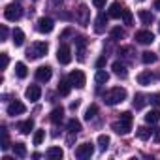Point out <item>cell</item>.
<instances>
[{"mask_svg":"<svg viewBox=\"0 0 160 160\" xmlns=\"http://www.w3.org/2000/svg\"><path fill=\"white\" fill-rule=\"evenodd\" d=\"M51 75H53L51 66H40V68L36 70V79H38L40 83H47L49 79H51Z\"/></svg>","mask_w":160,"mask_h":160,"instance_id":"obj_11","label":"cell"},{"mask_svg":"<svg viewBox=\"0 0 160 160\" xmlns=\"http://www.w3.org/2000/svg\"><path fill=\"white\" fill-rule=\"evenodd\" d=\"M8 64H10V57H8V53H2V70H6Z\"/></svg>","mask_w":160,"mask_h":160,"instance_id":"obj_42","label":"cell"},{"mask_svg":"<svg viewBox=\"0 0 160 160\" xmlns=\"http://www.w3.org/2000/svg\"><path fill=\"white\" fill-rule=\"evenodd\" d=\"M109 143H111V139H109V136H106V134H102V136H98V147H100L102 151H106V149L109 147Z\"/></svg>","mask_w":160,"mask_h":160,"instance_id":"obj_34","label":"cell"},{"mask_svg":"<svg viewBox=\"0 0 160 160\" xmlns=\"http://www.w3.org/2000/svg\"><path fill=\"white\" fill-rule=\"evenodd\" d=\"M8 115H12V117H15V115H23L25 111H27V108H25V104L23 102H19V100H13L12 104H8Z\"/></svg>","mask_w":160,"mask_h":160,"instance_id":"obj_12","label":"cell"},{"mask_svg":"<svg viewBox=\"0 0 160 160\" xmlns=\"http://www.w3.org/2000/svg\"><path fill=\"white\" fill-rule=\"evenodd\" d=\"M73 43H75V47H85L87 45V40L83 36H77V38H73Z\"/></svg>","mask_w":160,"mask_h":160,"instance_id":"obj_39","label":"cell"},{"mask_svg":"<svg viewBox=\"0 0 160 160\" xmlns=\"http://www.w3.org/2000/svg\"><path fill=\"white\" fill-rule=\"evenodd\" d=\"M75 19H77L79 25H83V27L89 25V21H91V10H89L87 4H81V6L75 10Z\"/></svg>","mask_w":160,"mask_h":160,"instance_id":"obj_6","label":"cell"},{"mask_svg":"<svg viewBox=\"0 0 160 160\" xmlns=\"http://www.w3.org/2000/svg\"><path fill=\"white\" fill-rule=\"evenodd\" d=\"M57 60H58L60 64H64V66L72 62V49H70V45L62 43V45L58 47V51H57Z\"/></svg>","mask_w":160,"mask_h":160,"instance_id":"obj_8","label":"cell"},{"mask_svg":"<svg viewBox=\"0 0 160 160\" xmlns=\"http://www.w3.org/2000/svg\"><path fill=\"white\" fill-rule=\"evenodd\" d=\"M4 17H6L8 21H19V19L23 17V8H21V4H15V2L8 4L6 10H4Z\"/></svg>","mask_w":160,"mask_h":160,"instance_id":"obj_4","label":"cell"},{"mask_svg":"<svg viewBox=\"0 0 160 160\" xmlns=\"http://www.w3.org/2000/svg\"><path fill=\"white\" fill-rule=\"evenodd\" d=\"M119 55H121L122 58H132L134 49H132V47H121V49H119Z\"/></svg>","mask_w":160,"mask_h":160,"instance_id":"obj_36","label":"cell"},{"mask_svg":"<svg viewBox=\"0 0 160 160\" xmlns=\"http://www.w3.org/2000/svg\"><path fill=\"white\" fill-rule=\"evenodd\" d=\"M134 38H136V42L141 43V45H149V43L154 42V34H152L151 30H139V32H136Z\"/></svg>","mask_w":160,"mask_h":160,"instance_id":"obj_10","label":"cell"},{"mask_svg":"<svg viewBox=\"0 0 160 160\" xmlns=\"http://www.w3.org/2000/svg\"><path fill=\"white\" fill-rule=\"evenodd\" d=\"M122 13H124V8L121 6V2H113L111 8H109V12H108V15L111 19H119V17H122Z\"/></svg>","mask_w":160,"mask_h":160,"instance_id":"obj_16","label":"cell"},{"mask_svg":"<svg viewBox=\"0 0 160 160\" xmlns=\"http://www.w3.org/2000/svg\"><path fill=\"white\" fill-rule=\"evenodd\" d=\"M154 141H156V143H160V128H158V130H154Z\"/></svg>","mask_w":160,"mask_h":160,"instance_id":"obj_47","label":"cell"},{"mask_svg":"<svg viewBox=\"0 0 160 160\" xmlns=\"http://www.w3.org/2000/svg\"><path fill=\"white\" fill-rule=\"evenodd\" d=\"M124 100H126V89H122V87H113L104 94V102L108 106H117Z\"/></svg>","mask_w":160,"mask_h":160,"instance_id":"obj_2","label":"cell"},{"mask_svg":"<svg viewBox=\"0 0 160 160\" xmlns=\"http://www.w3.org/2000/svg\"><path fill=\"white\" fill-rule=\"evenodd\" d=\"M68 79H70L72 87H75V89H83V87L87 85V77H85V73H83L81 70H73V72H70Z\"/></svg>","mask_w":160,"mask_h":160,"instance_id":"obj_5","label":"cell"},{"mask_svg":"<svg viewBox=\"0 0 160 160\" xmlns=\"http://www.w3.org/2000/svg\"><path fill=\"white\" fill-rule=\"evenodd\" d=\"M122 19H124V25H132V21H134V17H132V12H130V10H124V13H122Z\"/></svg>","mask_w":160,"mask_h":160,"instance_id":"obj_38","label":"cell"},{"mask_svg":"<svg viewBox=\"0 0 160 160\" xmlns=\"http://www.w3.org/2000/svg\"><path fill=\"white\" fill-rule=\"evenodd\" d=\"M160 121V111L158 109H151V111H147V115H145V122H149V124H156Z\"/></svg>","mask_w":160,"mask_h":160,"instance_id":"obj_23","label":"cell"},{"mask_svg":"<svg viewBox=\"0 0 160 160\" xmlns=\"http://www.w3.org/2000/svg\"><path fill=\"white\" fill-rule=\"evenodd\" d=\"M151 102H152L156 108H160V92H154V94L151 96Z\"/></svg>","mask_w":160,"mask_h":160,"instance_id":"obj_40","label":"cell"},{"mask_svg":"<svg viewBox=\"0 0 160 160\" xmlns=\"http://www.w3.org/2000/svg\"><path fill=\"white\" fill-rule=\"evenodd\" d=\"M124 36H126V32H124L121 27H113V28H111V40H113V42H117V40H122Z\"/></svg>","mask_w":160,"mask_h":160,"instance_id":"obj_32","label":"cell"},{"mask_svg":"<svg viewBox=\"0 0 160 160\" xmlns=\"http://www.w3.org/2000/svg\"><path fill=\"white\" fill-rule=\"evenodd\" d=\"M53 28H55V21L51 17H40L36 23V30L42 34H49V32H53Z\"/></svg>","mask_w":160,"mask_h":160,"instance_id":"obj_7","label":"cell"},{"mask_svg":"<svg viewBox=\"0 0 160 160\" xmlns=\"http://www.w3.org/2000/svg\"><path fill=\"white\" fill-rule=\"evenodd\" d=\"M79 104H81V102H79V100L72 102V104H70V109H77V108H79Z\"/></svg>","mask_w":160,"mask_h":160,"instance_id":"obj_46","label":"cell"},{"mask_svg":"<svg viewBox=\"0 0 160 160\" xmlns=\"http://www.w3.org/2000/svg\"><path fill=\"white\" fill-rule=\"evenodd\" d=\"M111 68H113V73H115V75H119V77H122V79L128 75L126 64H124V62H121V60H115V62L111 64Z\"/></svg>","mask_w":160,"mask_h":160,"instance_id":"obj_15","label":"cell"},{"mask_svg":"<svg viewBox=\"0 0 160 160\" xmlns=\"http://www.w3.org/2000/svg\"><path fill=\"white\" fill-rule=\"evenodd\" d=\"M154 10L160 12V0H154Z\"/></svg>","mask_w":160,"mask_h":160,"instance_id":"obj_49","label":"cell"},{"mask_svg":"<svg viewBox=\"0 0 160 160\" xmlns=\"http://www.w3.org/2000/svg\"><path fill=\"white\" fill-rule=\"evenodd\" d=\"M2 151H8L10 149V139H8V132H6V128H2Z\"/></svg>","mask_w":160,"mask_h":160,"instance_id":"obj_37","label":"cell"},{"mask_svg":"<svg viewBox=\"0 0 160 160\" xmlns=\"http://www.w3.org/2000/svg\"><path fill=\"white\" fill-rule=\"evenodd\" d=\"M138 17H139V21H141L143 25H151V23L154 21L152 13H151V12H147V10H139V12H138Z\"/></svg>","mask_w":160,"mask_h":160,"instance_id":"obj_22","label":"cell"},{"mask_svg":"<svg viewBox=\"0 0 160 160\" xmlns=\"http://www.w3.org/2000/svg\"><path fill=\"white\" fill-rule=\"evenodd\" d=\"M151 134H152V130H149L147 126H139V128L136 130V136H138L141 141H147V139L151 138Z\"/></svg>","mask_w":160,"mask_h":160,"instance_id":"obj_29","label":"cell"},{"mask_svg":"<svg viewBox=\"0 0 160 160\" xmlns=\"http://www.w3.org/2000/svg\"><path fill=\"white\" fill-rule=\"evenodd\" d=\"M47 51H49V45H47L45 42H34V43L27 49V58H30V60L42 58V57L47 55Z\"/></svg>","mask_w":160,"mask_h":160,"instance_id":"obj_3","label":"cell"},{"mask_svg":"<svg viewBox=\"0 0 160 160\" xmlns=\"http://www.w3.org/2000/svg\"><path fill=\"white\" fill-rule=\"evenodd\" d=\"M62 2H64V0H51V4H53V6H60Z\"/></svg>","mask_w":160,"mask_h":160,"instance_id":"obj_48","label":"cell"},{"mask_svg":"<svg viewBox=\"0 0 160 160\" xmlns=\"http://www.w3.org/2000/svg\"><path fill=\"white\" fill-rule=\"evenodd\" d=\"M96 113H98V106H96V104L89 106V109L85 111V121H92V119L96 117Z\"/></svg>","mask_w":160,"mask_h":160,"instance_id":"obj_33","label":"cell"},{"mask_svg":"<svg viewBox=\"0 0 160 160\" xmlns=\"http://www.w3.org/2000/svg\"><path fill=\"white\" fill-rule=\"evenodd\" d=\"M141 60H143V64H154L158 60V57L152 51H145V53H141Z\"/></svg>","mask_w":160,"mask_h":160,"instance_id":"obj_27","label":"cell"},{"mask_svg":"<svg viewBox=\"0 0 160 160\" xmlns=\"http://www.w3.org/2000/svg\"><path fill=\"white\" fill-rule=\"evenodd\" d=\"M139 2H143V0H139Z\"/></svg>","mask_w":160,"mask_h":160,"instance_id":"obj_51","label":"cell"},{"mask_svg":"<svg viewBox=\"0 0 160 160\" xmlns=\"http://www.w3.org/2000/svg\"><path fill=\"white\" fill-rule=\"evenodd\" d=\"M94 81H96L98 85H104V83H108V81H109V73H108L106 70L98 68V72H96V75H94Z\"/></svg>","mask_w":160,"mask_h":160,"instance_id":"obj_20","label":"cell"},{"mask_svg":"<svg viewBox=\"0 0 160 160\" xmlns=\"http://www.w3.org/2000/svg\"><path fill=\"white\" fill-rule=\"evenodd\" d=\"M132 121H134L132 113H130V111H122V113H121V119H119L117 122H113L111 128H113L117 134L126 136V134H130V130H132Z\"/></svg>","mask_w":160,"mask_h":160,"instance_id":"obj_1","label":"cell"},{"mask_svg":"<svg viewBox=\"0 0 160 160\" xmlns=\"http://www.w3.org/2000/svg\"><path fill=\"white\" fill-rule=\"evenodd\" d=\"M158 30H160V25H158Z\"/></svg>","mask_w":160,"mask_h":160,"instance_id":"obj_50","label":"cell"},{"mask_svg":"<svg viewBox=\"0 0 160 160\" xmlns=\"http://www.w3.org/2000/svg\"><path fill=\"white\" fill-rule=\"evenodd\" d=\"M106 62H108V58H106V55H104V57H100V58L96 60V68H104Z\"/></svg>","mask_w":160,"mask_h":160,"instance_id":"obj_43","label":"cell"},{"mask_svg":"<svg viewBox=\"0 0 160 160\" xmlns=\"http://www.w3.org/2000/svg\"><path fill=\"white\" fill-rule=\"evenodd\" d=\"M66 126H68V132H70V134H77V132H81V122H79L77 119H70Z\"/></svg>","mask_w":160,"mask_h":160,"instance_id":"obj_30","label":"cell"},{"mask_svg":"<svg viewBox=\"0 0 160 160\" xmlns=\"http://www.w3.org/2000/svg\"><path fill=\"white\" fill-rule=\"evenodd\" d=\"M32 130H34V121H32V119H28V121H25V122L19 124V132L25 134V136H28Z\"/></svg>","mask_w":160,"mask_h":160,"instance_id":"obj_26","label":"cell"},{"mask_svg":"<svg viewBox=\"0 0 160 160\" xmlns=\"http://www.w3.org/2000/svg\"><path fill=\"white\" fill-rule=\"evenodd\" d=\"M0 34H2V40H6V38H8V28L2 27V28H0Z\"/></svg>","mask_w":160,"mask_h":160,"instance_id":"obj_45","label":"cell"},{"mask_svg":"<svg viewBox=\"0 0 160 160\" xmlns=\"http://www.w3.org/2000/svg\"><path fill=\"white\" fill-rule=\"evenodd\" d=\"M45 154H47L49 160H60V158L64 156V151H62L60 147H49Z\"/></svg>","mask_w":160,"mask_h":160,"instance_id":"obj_18","label":"cell"},{"mask_svg":"<svg viewBox=\"0 0 160 160\" xmlns=\"http://www.w3.org/2000/svg\"><path fill=\"white\" fill-rule=\"evenodd\" d=\"M25 96H27V100H30V102H38L40 96H42V89H40L38 85H30V87L25 91Z\"/></svg>","mask_w":160,"mask_h":160,"instance_id":"obj_13","label":"cell"},{"mask_svg":"<svg viewBox=\"0 0 160 160\" xmlns=\"http://www.w3.org/2000/svg\"><path fill=\"white\" fill-rule=\"evenodd\" d=\"M92 154H94V147H92V143H81V145H77V149H75V156H77V158H81V160L91 158Z\"/></svg>","mask_w":160,"mask_h":160,"instance_id":"obj_9","label":"cell"},{"mask_svg":"<svg viewBox=\"0 0 160 160\" xmlns=\"http://www.w3.org/2000/svg\"><path fill=\"white\" fill-rule=\"evenodd\" d=\"M43 138H45V130H36V132H34V138H32L34 145H42Z\"/></svg>","mask_w":160,"mask_h":160,"instance_id":"obj_35","label":"cell"},{"mask_svg":"<svg viewBox=\"0 0 160 160\" xmlns=\"http://www.w3.org/2000/svg\"><path fill=\"white\" fill-rule=\"evenodd\" d=\"M77 60H85V47H77Z\"/></svg>","mask_w":160,"mask_h":160,"instance_id":"obj_41","label":"cell"},{"mask_svg":"<svg viewBox=\"0 0 160 160\" xmlns=\"http://www.w3.org/2000/svg\"><path fill=\"white\" fill-rule=\"evenodd\" d=\"M106 2H108V0H92V6L94 8H104Z\"/></svg>","mask_w":160,"mask_h":160,"instance_id":"obj_44","label":"cell"},{"mask_svg":"<svg viewBox=\"0 0 160 160\" xmlns=\"http://www.w3.org/2000/svg\"><path fill=\"white\" fill-rule=\"evenodd\" d=\"M15 75H17L19 79H25V77L28 75V70H27V64H25V62H17V64H15Z\"/></svg>","mask_w":160,"mask_h":160,"instance_id":"obj_28","label":"cell"},{"mask_svg":"<svg viewBox=\"0 0 160 160\" xmlns=\"http://www.w3.org/2000/svg\"><path fill=\"white\" fill-rule=\"evenodd\" d=\"M12 42H13L15 47H21V45L25 43V32H23L21 28H15V30L12 32Z\"/></svg>","mask_w":160,"mask_h":160,"instance_id":"obj_17","label":"cell"},{"mask_svg":"<svg viewBox=\"0 0 160 160\" xmlns=\"http://www.w3.org/2000/svg\"><path fill=\"white\" fill-rule=\"evenodd\" d=\"M12 147H13L15 156H19V158H25V156H27V147H25V143H13Z\"/></svg>","mask_w":160,"mask_h":160,"instance_id":"obj_31","label":"cell"},{"mask_svg":"<svg viewBox=\"0 0 160 160\" xmlns=\"http://www.w3.org/2000/svg\"><path fill=\"white\" fill-rule=\"evenodd\" d=\"M152 79H154V75H152L151 72H141V73H138V83H139V85H151Z\"/></svg>","mask_w":160,"mask_h":160,"instance_id":"obj_21","label":"cell"},{"mask_svg":"<svg viewBox=\"0 0 160 160\" xmlns=\"http://www.w3.org/2000/svg\"><path fill=\"white\" fill-rule=\"evenodd\" d=\"M134 108L136 109H141V108H145V104H147V96L143 94V92H138L136 96H134Z\"/></svg>","mask_w":160,"mask_h":160,"instance_id":"obj_25","label":"cell"},{"mask_svg":"<svg viewBox=\"0 0 160 160\" xmlns=\"http://www.w3.org/2000/svg\"><path fill=\"white\" fill-rule=\"evenodd\" d=\"M49 119H51V122H53V124L62 122V119H64V109H62V108H55V109L51 111Z\"/></svg>","mask_w":160,"mask_h":160,"instance_id":"obj_19","label":"cell"},{"mask_svg":"<svg viewBox=\"0 0 160 160\" xmlns=\"http://www.w3.org/2000/svg\"><path fill=\"white\" fill-rule=\"evenodd\" d=\"M108 19H109V15H104V13H100V15L96 17V21H94V32H96V34H102V32L106 30Z\"/></svg>","mask_w":160,"mask_h":160,"instance_id":"obj_14","label":"cell"},{"mask_svg":"<svg viewBox=\"0 0 160 160\" xmlns=\"http://www.w3.org/2000/svg\"><path fill=\"white\" fill-rule=\"evenodd\" d=\"M72 91V83H70V79H62V81L58 83V94L62 96H68Z\"/></svg>","mask_w":160,"mask_h":160,"instance_id":"obj_24","label":"cell"}]
</instances>
